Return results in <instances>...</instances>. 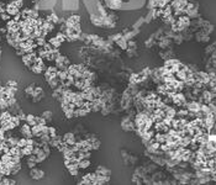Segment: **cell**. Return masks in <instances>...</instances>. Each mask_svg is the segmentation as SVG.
I'll use <instances>...</instances> for the list:
<instances>
[{"label":"cell","mask_w":216,"mask_h":185,"mask_svg":"<svg viewBox=\"0 0 216 185\" xmlns=\"http://www.w3.org/2000/svg\"><path fill=\"white\" fill-rule=\"evenodd\" d=\"M18 116H19V119H20L21 121H26V116H27V115H25L22 110H20V111L18 112Z\"/></svg>","instance_id":"24"},{"label":"cell","mask_w":216,"mask_h":185,"mask_svg":"<svg viewBox=\"0 0 216 185\" xmlns=\"http://www.w3.org/2000/svg\"><path fill=\"white\" fill-rule=\"evenodd\" d=\"M21 170V164L20 163H18V164H15L13 168H11V175H15L16 173H19Z\"/></svg>","instance_id":"18"},{"label":"cell","mask_w":216,"mask_h":185,"mask_svg":"<svg viewBox=\"0 0 216 185\" xmlns=\"http://www.w3.org/2000/svg\"><path fill=\"white\" fill-rule=\"evenodd\" d=\"M57 73H58V68H57L56 65L48 67V68L45 70V79H46V81L48 83L50 80L57 78Z\"/></svg>","instance_id":"2"},{"label":"cell","mask_w":216,"mask_h":185,"mask_svg":"<svg viewBox=\"0 0 216 185\" xmlns=\"http://www.w3.org/2000/svg\"><path fill=\"white\" fill-rule=\"evenodd\" d=\"M26 122H27L30 126L37 125V122H36V116H35V115H31V114H29V115L26 116Z\"/></svg>","instance_id":"14"},{"label":"cell","mask_w":216,"mask_h":185,"mask_svg":"<svg viewBox=\"0 0 216 185\" xmlns=\"http://www.w3.org/2000/svg\"><path fill=\"white\" fill-rule=\"evenodd\" d=\"M6 85H8V86H14V88H18V83H16L15 80H9V81L6 83Z\"/></svg>","instance_id":"27"},{"label":"cell","mask_w":216,"mask_h":185,"mask_svg":"<svg viewBox=\"0 0 216 185\" xmlns=\"http://www.w3.org/2000/svg\"><path fill=\"white\" fill-rule=\"evenodd\" d=\"M96 173L98 174H101V175H106V176H110V174H111V171L107 169V168H105V167H102V165H99L98 168H96Z\"/></svg>","instance_id":"10"},{"label":"cell","mask_w":216,"mask_h":185,"mask_svg":"<svg viewBox=\"0 0 216 185\" xmlns=\"http://www.w3.org/2000/svg\"><path fill=\"white\" fill-rule=\"evenodd\" d=\"M42 116L47 120V122L52 120V112H51V111H43V112H42Z\"/></svg>","instance_id":"20"},{"label":"cell","mask_w":216,"mask_h":185,"mask_svg":"<svg viewBox=\"0 0 216 185\" xmlns=\"http://www.w3.org/2000/svg\"><path fill=\"white\" fill-rule=\"evenodd\" d=\"M20 148H22V147H25V146H27V138L26 137H24V138H20L19 140V144H18Z\"/></svg>","instance_id":"22"},{"label":"cell","mask_w":216,"mask_h":185,"mask_svg":"<svg viewBox=\"0 0 216 185\" xmlns=\"http://www.w3.org/2000/svg\"><path fill=\"white\" fill-rule=\"evenodd\" d=\"M0 18H2L4 21H9L11 19V15H9L8 13H3V14H0Z\"/></svg>","instance_id":"23"},{"label":"cell","mask_w":216,"mask_h":185,"mask_svg":"<svg viewBox=\"0 0 216 185\" xmlns=\"http://www.w3.org/2000/svg\"><path fill=\"white\" fill-rule=\"evenodd\" d=\"M26 164H27V168L32 169V168H35V167H36V164H37V163H36V162H34V160H29V159H27V163H26Z\"/></svg>","instance_id":"25"},{"label":"cell","mask_w":216,"mask_h":185,"mask_svg":"<svg viewBox=\"0 0 216 185\" xmlns=\"http://www.w3.org/2000/svg\"><path fill=\"white\" fill-rule=\"evenodd\" d=\"M10 120H11V122H13V124L15 125V127H18V126H20V124H21V120L19 119V116H18V115H13Z\"/></svg>","instance_id":"17"},{"label":"cell","mask_w":216,"mask_h":185,"mask_svg":"<svg viewBox=\"0 0 216 185\" xmlns=\"http://www.w3.org/2000/svg\"><path fill=\"white\" fill-rule=\"evenodd\" d=\"M30 176H31L34 180H40V179H42V178L45 176V171L35 167V168L30 169Z\"/></svg>","instance_id":"5"},{"label":"cell","mask_w":216,"mask_h":185,"mask_svg":"<svg viewBox=\"0 0 216 185\" xmlns=\"http://www.w3.org/2000/svg\"><path fill=\"white\" fill-rule=\"evenodd\" d=\"M6 13H8L9 15H11V16H15L16 14L20 13V8H19L14 2H11V3L6 4Z\"/></svg>","instance_id":"6"},{"label":"cell","mask_w":216,"mask_h":185,"mask_svg":"<svg viewBox=\"0 0 216 185\" xmlns=\"http://www.w3.org/2000/svg\"><path fill=\"white\" fill-rule=\"evenodd\" d=\"M79 22H80V18L78 15H73V16H70L66 20V26L67 27H73L75 25H79Z\"/></svg>","instance_id":"7"},{"label":"cell","mask_w":216,"mask_h":185,"mask_svg":"<svg viewBox=\"0 0 216 185\" xmlns=\"http://www.w3.org/2000/svg\"><path fill=\"white\" fill-rule=\"evenodd\" d=\"M13 116V114L9 111V110H3L2 114H0V122L2 121H6V120H10Z\"/></svg>","instance_id":"9"},{"label":"cell","mask_w":216,"mask_h":185,"mask_svg":"<svg viewBox=\"0 0 216 185\" xmlns=\"http://www.w3.org/2000/svg\"><path fill=\"white\" fill-rule=\"evenodd\" d=\"M35 89H36L35 84H30V85H27V86L25 88V94H26L27 96L32 98V94H34V91H35Z\"/></svg>","instance_id":"12"},{"label":"cell","mask_w":216,"mask_h":185,"mask_svg":"<svg viewBox=\"0 0 216 185\" xmlns=\"http://www.w3.org/2000/svg\"><path fill=\"white\" fill-rule=\"evenodd\" d=\"M42 149H43V152H45L47 155H50V154H51V146H50V143H43Z\"/></svg>","instance_id":"19"},{"label":"cell","mask_w":216,"mask_h":185,"mask_svg":"<svg viewBox=\"0 0 216 185\" xmlns=\"http://www.w3.org/2000/svg\"><path fill=\"white\" fill-rule=\"evenodd\" d=\"M13 2L19 6V8H21L22 6V4H24V0H13Z\"/></svg>","instance_id":"28"},{"label":"cell","mask_w":216,"mask_h":185,"mask_svg":"<svg viewBox=\"0 0 216 185\" xmlns=\"http://www.w3.org/2000/svg\"><path fill=\"white\" fill-rule=\"evenodd\" d=\"M48 135L51 136V138H52V137H56V136H57L56 128H54V127H52V126H48Z\"/></svg>","instance_id":"21"},{"label":"cell","mask_w":216,"mask_h":185,"mask_svg":"<svg viewBox=\"0 0 216 185\" xmlns=\"http://www.w3.org/2000/svg\"><path fill=\"white\" fill-rule=\"evenodd\" d=\"M48 42H50V43H51V45H52L54 48H59V46L62 45V42H61V41H59V40H58L56 36H54V37H52V38H50V40H48Z\"/></svg>","instance_id":"13"},{"label":"cell","mask_w":216,"mask_h":185,"mask_svg":"<svg viewBox=\"0 0 216 185\" xmlns=\"http://www.w3.org/2000/svg\"><path fill=\"white\" fill-rule=\"evenodd\" d=\"M172 103L174 104V105H177V106H179V108H185V105H186V99H185V96H184V94L183 92H175V94L172 96Z\"/></svg>","instance_id":"1"},{"label":"cell","mask_w":216,"mask_h":185,"mask_svg":"<svg viewBox=\"0 0 216 185\" xmlns=\"http://www.w3.org/2000/svg\"><path fill=\"white\" fill-rule=\"evenodd\" d=\"M4 140H5V131L0 127V143H2Z\"/></svg>","instance_id":"26"},{"label":"cell","mask_w":216,"mask_h":185,"mask_svg":"<svg viewBox=\"0 0 216 185\" xmlns=\"http://www.w3.org/2000/svg\"><path fill=\"white\" fill-rule=\"evenodd\" d=\"M43 96H45V91H43V89L41 88V86H36V89H35V91H34V94H32V101L34 103H38V101H41L42 99H43Z\"/></svg>","instance_id":"3"},{"label":"cell","mask_w":216,"mask_h":185,"mask_svg":"<svg viewBox=\"0 0 216 185\" xmlns=\"http://www.w3.org/2000/svg\"><path fill=\"white\" fill-rule=\"evenodd\" d=\"M2 184H4V185H14V184H16V181L14 180V179H10L9 176H3V179H2Z\"/></svg>","instance_id":"16"},{"label":"cell","mask_w":216,"mask_h":185,"mask_svg":"<svg viewBox=\"0 0 216 185\" xmlns=\"http://www.w3.org/2000/svg\"><path fill=\"white\" fill-rule=\"evenodd\" d=\"M20 132H21V135H24V137H26V138H32V137H34L32 131H31V126H30L27 122L20 126Z\"/></svg>","instance_id":"4"},{"label":"cell","mask_w":216,"mask_h":185,"mask_svg":"<svg viewBox=\"0 0 216 185\" xmlns=\"http://www.w3.org/2000/svg\"><path fill=\"white\" fill-rule=\"evenodd\" d=\"M34 148H35V146H31V144H27V146L22 147V148H21L22 154H24V155H26V157H27V155H30V154H32Z\"/></svg>","instance_id":"11"},{"label":"cell","mask_w":216,"mask_h":185,"mask_svg":"<svg viewBox=\"0 0 216 185\" xmlns=\"http://www.w3.org/2000/svg\"><path fill=\"white\" fill-rule=\"evenodd\" d=\"M78 164H79V168H80V169H85V168H88V167L90 165V160H89V158L80 159Z\"/></svg>","instance_id":"15"},{"label":"cell","mask_w":216,"mask_h":185,"mask_svg":"<svg viewBox=\"0 0 216 185\" xmlns=\"http://www.w3.org/2000/svg\"><path fill=\"white\" fill-rule=\"evenodd\" d=\"M63 141H64V142H66L68 146H72V144H74V143L77 142V138H75L74 133L68 132V133H66V135L63 136Z\"/></svg>","instance_id":"8"}]
</instances>
